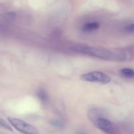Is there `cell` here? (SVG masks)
<instances>
[{
  "label": "cell",
  "mask_w": 134,
  "mask_h": 134,
  "mask_svg": "<svg viewBox=\"0 0 134 134\" xmlns=\"http://www.w3.org/2000/svg\"><path fill=\"white\" fill-rule=\"evenodd\" d=\"M91 122L98 129L105 134H119V129L115 123L104 116L96 118Z\"/></svg>",
  "instance_id": "cell-3"
},
{
  "label": "cell",
  "mask_w": 134,
  "mask_h": 134,
  "mask_svg": "<svg viewBox=\"0 0 134 134\" xmlns=\"http://www.w3.org/2000/svg\"><path fill=\"white\" fill-rule=\"evenodd\" d=\"M81 79L87 82H99L101 84H107L111 81V78L109 75L99 71L85 73L81 76Z\"/></svg>",
  "instance_id": "cell-4"
},
{
  "label": "cell",
  "mask_w": 134,
  "mask_h": 134,
  "mask_svg": "<svg viewBox=\"0 0 134 134\" xmlns=\"http://www.w3.org/2000/svg\"><path fill=\"white\" fill-rule=\"evenodd\" d=\"M121 75L128 79H132L134 77V71L131 68H123L121 69Z\"/></svg>",
  "instance_id": "cell-8"
},
{
  "label": "cell",
  "mask_w": 134,
  "mask_h": 134,
  "mask_svg": "<svg viewBox=\"0 0 134 134\" xmlns=\"http://www.w3.org/2000/svg\"><path fill=\"white\" fill-rule=\"evenodd\" d=\"M0 126L3 128H5V129L9 131H13V129H12L10 125H9V123L7 122L5 120L2 119V118L0 117Z\"/></svg>",
  "instance_id": "cell-10"
},
{
  "label": "cell",
  "mask_w": 134,
  "mask_h": 134,
  "mask_svg": "<svg viewBox=\"0 0 134 134\" xmlns=\"http://www.w3.org/2000/svg\"><path fill=\"white\" fill-rule=\"evenodd\" d=\"M99 27V24L98 22H89L85 23L81 27V31L83 33H91L96 31Z\"/></svg>",
  "instance_id": "cell-5"
},
{
  "label": "cell",
  "mask_w": 134,
  "mask_h": 134,
  "mask_svg": "<svg viewBox=\"0 0 134 134\" xmlns=\"http://www.w3.org/2000/svg\"><path fill=\"white\" fill-rule=\"evenodd\" d=\"M103 112L102 110L99 109H91L88 112V116L90 120H92L93 119L96 118L103 116Z\"/></svg>",
  "instance_id": "cell-7"
},
{
  "label": "cell",
  "mask_w": 134,
  "mask_h": 134,
  "mask_svg": "<svg viewBox=\"0 0 134 134\" xmlns=\"http://www.w3.org/2000/svg\"><path fill=\"white\" fill-rule=\"evenodd\" d=\"M75 134H87L82 130H77L75 132Z\"/></svg>",
  "instance_id": "cell-12"
},
{
  "label": "cell",
  "mask_w": 134,
  "mask_h": 134,
  "mask_svg": "<svg viewBox=\"0 0 134 134\" xmlns=\"http://www.w3.org/2000/svg\"><path fill=\"white\" fill-rule=\"evenodd\" d=\"M76 51L88 56L98 58L105 60H118L122 61L125 58V55L122 53H116L106 49L91 47L78 46L75 47Z\"/></svg>",
  "instance_id": "cell-1"
},
{
  "label": "cell",
  "mask_w": 134,
  "mask_h": 134,
  "mask_svg": "<svg viewBox=\"0 0 134 134\" xmlns=\"http://www.w3.org/2000/svg\"><path fill=\"white\" fill-rule=\"evenodd\" d=\"M9 124L15 130L23 134H39V130L34 125L15 117H8Z\"/></svg>",
  "instance_id": "cell-2"
},
{
  "label": "cell",
  "mask_w": 134,
  "mask_h": 134,
  "mask_svg": "<svg viewBox=\"0 0 134 134\" xmlns=\"http://www.w3.org/2000/svg\"><path fill=\"white\" fill-rule=\"evenodd\" d=\"M124 30L127 32L129 33H133L134 31V24H131L126 25V26L124 27Z\"/></svg>",
  "instance_id": "cell-11"
},
{
  "label": "cell",
  "mask_w": 134,
  "mask_h": 134,
  "mask_svg": "<svg viewBox=\"0 0 134 134\" xmlns=\"http://www.w3.org/2000/svg\"><path fill=\"white\" fill-rule=\"evenodd\" d=\"M38 98L43 105H46L48 102V96L47 91L43 88H40L37 92Z\"/></svg>",
  "instance_id": "cell-6"
},
{
  "label": "cell",
  "mask_w": 134,
  "mask_h": 134,
  "mask_svg": "<svg viewBox=\"0 0 134 134\" xmlns=\"http://www.w3.org/2000/svg\"><path fill=\"white\" fill-rule=\"evenodd\" d=\"M51 124L54 127L60 128V129L64 128L65 126V122L63 120H62V119H54V120H51Z\"/></svg>",
  "instance_id": "cell-9"
}]
</instances>
